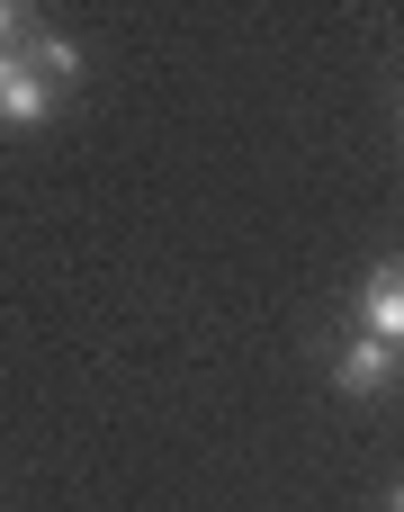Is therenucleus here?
Wrapping results in <instances>:
<instances>
[{
  "label": "nucleus",
  "instance_id": "obj_1",
  "mask_svg": "<svg viewBox=\"0 0 404 512\" xmlns=\"http://www.w3.org/2000/svg\"><path fill=\"white\" fill-rule=\"evenodd\" d=\"M396 369H404L396 342L351 333V342H342V360H333V387H342V396H387V387H396Z\"/></svg>",
  "mask_w": 404,
  "mask_h": 512
},
{
  "label": "nucleus",
  "instance_id": "obj_2",
  "mask_svg": "<svg viewBox=\"0 0 404 512\" xmlns=\"http://www.w3.org/2000/svg\"><path fill=\"white\" fill-rule=\"evenodd\" d=\"M360 333H369V342H404V270L396 261H378V270L360 279Z\"/></svg>",
  "mask_w": 404,
  "mask_h": 512
},
{
  "label": "nucleus",
  "instance_id": "obj_3",
  "mask_svg": "<svg viewBox=\"0 0 404 512\" xmlns=\"http://www.w3.org/2000/svg\"><path fill=\"white\" fill-rule=\"evenodd\" d=\"M45 117H54V90L18 54H0V126H45Z\"/></svg>",
  "mask_w": 404,
  "mask_h": 512
},
{
  "label": "nucleus",
  "instance_id": "obj_4",
  "mask_svg": "<svg viewBox=\"0 0 404 512\" xmlns=\"http://www.w3.org/2000/svg\"><path fill=\"white\" fill-rule=\"evenodd\" d=\"M27 27H36V18H27L18 0H0V54H18V45H27Z\"/></svg>",
  "mask_w": 404,
  "mask_h": 512
}]
</instances>
